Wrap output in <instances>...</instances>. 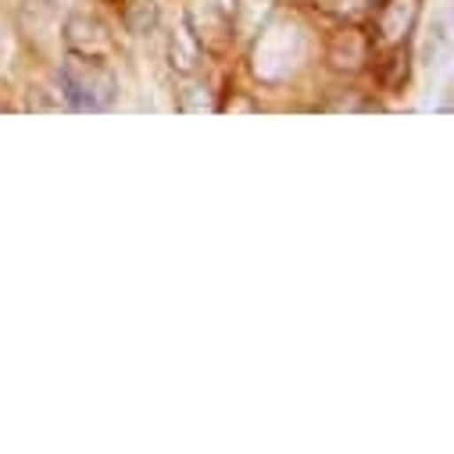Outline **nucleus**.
Wrapping results in <instances>:
<instances>
[{
	"instance_id": "13",
	"label": "nucleus",
	"mask_w": 454,
	"mask_h": 454,
	"mask_svg": "<svg viewBox=\"0 0 454 454\" xmlns=\"http://www.w3.org/2000/svg\"><path fill=\"white\" fill-rule=\"evenodd\" d=\"M51 4H54V8H72L75 0H51Z\"/></svg>"
},
{
	"instance_id": "10",
	"label": "nucleus",
	"mask_w": 454,
	"mask_h": 454,
	"mask_svg": "<svg viewBox=\"0 0 454 454\" xmlns=\"http://www.w3.org/2000/svg\"><path fill=\"white\" fill-rule=\"evenodd\" d=\"M158 4L154 0H126L122 4V26L133 36H151L158 29Z\"/></svg>"
},
{
	"instance_id": "6",
	"label": "nucleus",
	"mask_w": 454,
	"mask_h": 454,
	"mask_svg": "<svg viewBox=\"0 0 454 454\" xmlns=\"http://www.w3.org/2000/svg\"><path fill=\"white\" fill-rule=\"evenodd\" d=\"M186 26L193 29V36L200 40V47L207 51H222L225 43L233 40V29H230V15H225L218 4H211V0H193V4L186 8Z\"/></svg>"
},
{
	"instance_id": "9",
	"label": "nucleus",
	"mask_w": 454,
	"mask_h": 454,
	"mask_svg": "<svg viewBox=\"0 0 454 454\" xmlns=\"http://www.w3.org/2000/svg\"><path fill=\"white\" fill-rule=\"evenodd\" d=\"M183 79L186 82L176 90V107L183 111V115H204V111H218V100L207 90V82H197L190 75H183Z\"/></svg>"
},
{
	"instance_id": "7",
	"label": "nucleus",
	"mask_w": 454,
	"mask_h": 454,
	"mask_svg": "<svg viewBox=\"0 0 454 454\" xmlns=\"http://www.w3.org/2000/svg\"><path fill=\"white\" fill-rule=\"evenodd\" d=\"M204 47H200V40L193 36V29L186 26V19H179L176 26H172V33H168V68L176 72V75H197L200 72V65H204Z\"/></svg>"
},
{
	"instance_id": "4",
	"label": "nucleus",
	"mask_w": 454,
	"mask_h": 454,
	"mask_svg": "<svg viewBox=\"0 0 454 454\" xmlns=\"http://www.w3.org/2000/svg\"><path fill=\"white\" fill-rule=\"evenodd\" d=\"M419 12H422V0H380L372 43H380V47L408 43L419 26Z\"/></svg>"
},
{
	"instance_id": "2",
	"label": "nucleus",
	"mask_w": 454,
	"mask_h": 454,
	"mask_svg": "<svg viewBox=\"0 0 454 454\" xmlns=\"http://www.w3.org/2000/svg\"><path fill=\"white\" fill-rule=\"evenodd\" d=\"M61 93L68 100L72 111H107L119 100V79L111 72L107 61L100 58H82V54H68L61 61Z\"/></svg>"
},
{
	"instance_id": "11",
	"label": "nucleus",
	"mask_w": 454,
	"mask_h": 454,
	"mask_svg": "<svg viewBox=\"0 0 454 454\" xmlns=\"http://www.w3.org/2000/svg\"><path fill=\"white\" fill-rule=\"evenodd\" d=\"M390 51H394V58L383 68V82H387V90H401L408 82V43H397Z\"/></svg>"
},
{
	"instance_id": "8",
	"label": "nucleus",
	"mask_w": 454,
	"mask_h": 454,
	"mask_svg": "<svg viewBox=\"0 0 454 454\" xmlns=\"http://www.w3.org/2000/svg\"><path fill=\"white\" fill-rule=\"evenodd\" d=\"M272 15H276V0H233V8H230L233 40L251 43L254 33H258Z\"/></svg>"
},
{
	"instance_id": "12",
	"label": "nucleus",
	"mask_w": 454,
	"mask_h": 454,
	"mask_svg": "<svg viewBox=\"0 0 454 454\" xmlns=\"http://www.w3.org/2000/svg\"><path fill=\"white\" fill-rule=\"evenodd\" d=\"M380 0H329V12H336V15H362V12H369V8H376Z\"/></svg>"
},
{
	"instance_id": "3",
	"label": "nucleus",
	"mask_w": 454,
	"mask_h": 454,
	"mask_svg": "<svg viewBox=\"0 0 454 454\" xmlns=\"http://www.w3.org/2000/svg\"><path fill=\"white\" fill-rule=\"evenodd\" d=\"M372 61V36L358 26H340L325 40V65L340 75H358Z\"/></svg>"
},
{
	"instance_id": "5",
	"label": "nucleus",
	"mask_w": 454,
	"mask_h": 454,
	"mask_svg": "<svg viewBox=\"0 0 454 454\" xmlns=\"http://www.w3.org/2000/svg\"><path fill=\"white\" fill-rule=\"evenodd\" d=\"M61 36H65L68 54L100 58V61H107L111 54H115V40H111L107 26H104L97 15H68Z\"/></svg>"
},
{
	"instance_id": "1",
	"label": "nucleus",
	"mask_w": 454,
	"mask_h": 454,
	"mask_svg": "<svg viewBox=\"0 0 454 454\" xmlns=\"http://www.w3.org/2000/svg\"><path fill=\"white\" fill-rule=\"evenodd\" d=\"M308 58V36L304 26L290 15H272L251 40V72L265 86L290 82Z\"/></svg>"
}]
</instances>
